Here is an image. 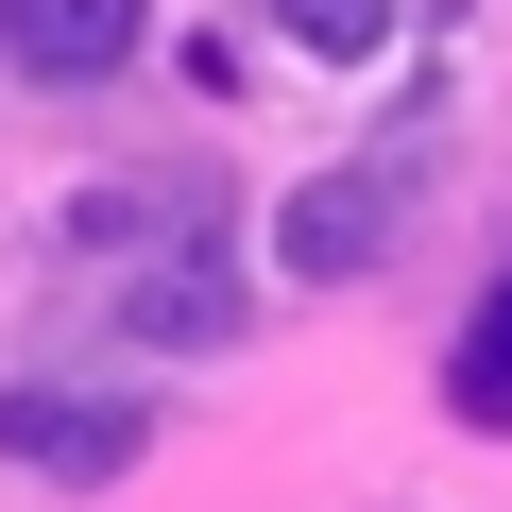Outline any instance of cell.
<instances>
[{"label": "cell", "instance_id": "1", "mask_svg": "<svg viewBox=\"0 0 512 512\" xmlns=\"http://www.w3.org/2000/svg\"><path fill=\"white\" fill-rule=\"evenodd\" d=\"M393 239H410V137H376V154H342V171H308L274 205V274L291 291H359Z\"/></svg>", "mask_w": 512, "mask_h": 512}, {"label": "cell", "instance_id": "2", "mask_svg": "<svg viewBox=\"0 0 512 512\" xmlns=\"http://www.w3.org/2000/svg\"><path fill=\"white\" fill-rule=\"evenodd\" d=\"M137 444H154L137 393H52V376L0 393V461H35V478H137Z\"/></svg>", "mask_w": 512, "mask_h": 512}, {"label": "cell", "instance_id": "3", "mask_svg": "<svg viewBox=\"0 0 512 512\" xmlns=\"http://www.w3.org/2000/svg\"><path fill=\"white\" fill-rule=\"evenodd\" d=\"M137 18L154 0H0V69L18 86H103V69H137Z\"/></svg>", "mask_w": 512, "mask_h": 512}, {"label": "cell", "instance_id": "4", "mask_svg": "<svg viewBox=\"0 0 512 512\" xmlns=\"http://www.w3.org/2000/svg\"><path fill=\"white\" fill-rule=\"evenodd\" d=\"M239 325V274H222V256H205V222L154 256V274H137V342H222Z\"/></svg>", "mask_w": 512, "mask_h": 512}, {"label": "cell", "instance_id": "5", "mask_svg": "<svg viewBox=\"0 0 512 512\" xmlns=\"http://www.w3.org/2000/svg\"><path fill=\"white\" fill-rule=\"evenodd\" d=\"M444 410H461V427H512V274L478 291V325H461V359H444Z\"/></svg>", "mask_w": 512, "mask_h": 512}, {"label": "cell", "instance_id": "6", "mask_svg": "<svg viewBox=\"0 0 512 512\" xmlns=\"http://www.w3.org/2000/svg\"><path fill=\"white\" fill-rule=\"evenodd\" d=\"M274 18H291L308 52H342V69H359V52H393V0H274Z\"/></svg>", "mask_w": 512, "mask_h": 512}]
</instances>
